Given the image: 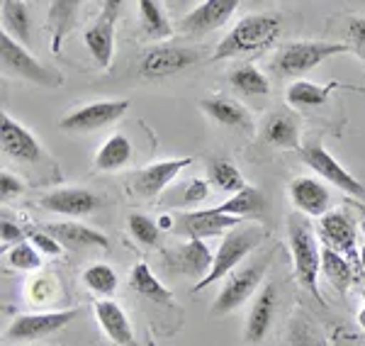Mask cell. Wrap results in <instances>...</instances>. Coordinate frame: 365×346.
Here are the masks:
<instances>
[{
	"instance_id": "1",
	"label": "cell",
	"mask_w": 365,
	"mask_h": 346,
	"mask_svg": "<svg viewBox=\"0 0 365 346\" xmlns=\"http://www.w3.org/2000/svg\"><path fill=\"white\" fill-rule=\"evenodd\" d=\"M282 22L278 15L273 13H256L241 17L237 25L232 27V32H227V37L217 44L212 58H234V56H251V54H263V51L273 49L275 42L280 39Z\"/></svg>"
},
{
	"instance_id": "2",
	"label": "cell",
	"mask_w": 365,
	"mask_h": 346,
	"mask_svg": "<svg viewBox=\"0 0 365 346\" xmlns=\"http://www.w3.org/2000/svg\"><path fill=\"white\" fill-rule=\"evenodd\" d=\"M287 246H290L292 263H295L297 283L304 290H309L319 302H324V295L319 290V273H322L319 242H317L309 220L302 213H297V210L287 217Z\"/></svg>"
},
{
	"instance_id": "3",
	"label": "cell",
	"mask_w": 365,
	"mask_h": 346,
	"mask_svg": "<svg viewBox=\"0 0 365 346\" xmlns=\"http://www.w3.org/2000/svg\"><path fill=\"white\" fill-rule=\"evenodd\" d=\"M263 239H266V230L258 225L237 227V230L229 232L225 237V242L220 244V249L215 251V263H212L210 273L192 288V292H200L202 288L215 283V280H222L225 275L237 271L241 266V261L263 244Z\"/></svg>"
},
{
	"instance_id": "4",
	"label": "cell",
	"mask_w": 365,
	"mask_h": 346,
	"mask_svg": "<svg viewBox=\"0 0 365 346\" xmlns=\"http://www.w3.org/2000/svg\"><path fill=\"white\" fill-rule=\"evenodd\" d=\"M351 46L346 42H317V39H302V42H287L275 51L270 68L278 76H302L317 68L322 61L346 54Z\"/></svg>"
},
{
	"instance_id": "5",
	"label": "cell",
	"mask_w": 365,
	"mask_h": 346,
	"mask_svg": "<svg viewBox=\"0 0 365 346\" xmlns=\"http://www.w3.org/2000/svg\"><path fill=\"white\" fill-rule=\"evenodd\" d=\"M270 261H273V251H266V254L256 256L246 266H239L237 271L229 273L215 305H212V315H229L249 300L261 285Z\"/></svg>"
},
{
	"instance_id": "6",
	"label": "cell",
	"mask_w": 365,
	"mask_h": 346,
	"mask_svg": "<svg viewBox=\"0 0 365 346\" xmlns=\"http://www.w3.org/2000/svg\"><path fill=\"white\" fill-rule=\"evenodd\" d=\"M0 63H3V73L17 76V78H25L29 83H37L42 88H58L63 83L61 73L56 68L44 66L20 42H15L8 32L0 34Z\"/></svg>"
},
{
	"instance_id": "7",
	"label": "cell",
	"mask_w": 365,
	"mask_h": 346,
	"mask_svg": "<svg viewBox=\"0 0 365 346\" xmlns=\"http://www.w3.org/2000/svg\"><path fill=\"white\" fill-rule=\"evenodd\" d=\"M299 154H302V161L307 163L312 171L317 175H322V180H327V183H331L334 188L349 193L353 198H365V185L353 173L346 171V168L341 166V163L334 159L319 142H317V139L304 142L302 149H299Z\"/></svg>"
},
{
	"instance_id": "8",
	"label": "cell",
	"mask_w": 365,
	"mask_h": 346,
	"mask_svg": "<svg viewBox=\"0 0 365 346\" xmlns=\"http://www.w3.org/2000/svg\"><path fill=\"white\" fill-rule=\"evenodd\" d=\"M122 3L120 0H108L103 3L100 15L93 20V25L83 32V42L91 51V56L96 58L100 68H108L113 63L115 54V25L117 17H120Z\"/></svg>"
},
{
	"instance_id": "9",
	"label": "cell",
	"mask_w": 365,
	"mask_h": 346,
	"mask_svg": "<svg viewBox=\"0 0 365 346\" xmlns=\"http://www.w3.org/2000/svg\"><path fill=\"white\" fill-rule=\"evenodd\" d=\"M78 310H54V312H34V315H20L13 325L5 330L8 342H34L44 339L49 334L63 330L66 325L76 320Z\"/></svg>"
},
{
	"instance_id": "10",
	"label": "cell",
	"mask_w": 365,
	"mask_h": 346,
	"mask_svg": "<svg viewBox=\"0 0 365 346\" xmlns=\"http://www.w3.org/2000/svg\"><path fill=\"white\" fill-rule=\"evenodd\" d=\"M197 61V51L178 44H156L144 51L139 61V73L144 78H166L192 66Z\"/></svg>"
},
{
	"instance_id": "11",
	"label": "cell",
	"mask_w": 365,
	"mask_h": 346,
	"mask_svg": "<svg viewBox=\"0 0 365 346\" xmlns=\"http://www.w3.org/2000/svg\"><path fill=\"white\" fill-rule=\"evenodd\" d=\"M129 110V101H98L88 103L83 108L73 110L58 122V127L66 132H96L100 127L113 125Z\"/></svg>"
},
{
	"instance_id": "12",
	"label": "cell",
	"mask_w": 365,
	"mask_h": 346,
	"mask_svg": "<svg viewBox=\"0 0 365 346\" xmlns=\"http://www.w3.org/2000/svg\"><path fill=\"white\" fill-rule=\"evenodd\" d=\"M319 237L329 249L339 251L351 263H361V254H358V232L353 220L346 213L331 210L319 220Z\"/></svg>"
},
{
	"instance_id": "13",
	"label": "cell",
	"mask_w": 365,
	"mask_h": 346,
	"mask_svg": "<svg viewBox=\"0 0 365 346\" xmlns=\"http://www.w3.org/2000/svg\"><path fill=\"white\" fill-rule=\"evenodd\" d=\"M192 163L190 156H182V159H168V161H156L151 166L141 168L132 175V190L139 198H156L158 193H163L166 188L178 178V173L182 168H187Z\"/></svg>"
},
{
	"instance_id": "14",
	"label": "cell",
	"mask_w": 365,
	"mask_h": 346,
	"mask_svg": "<svg viewBox=\"0 0 365 346\" xmlns=\"http://www.w3.org/2000/svg\"><path fill=\"white\" fill-rule=\"evenodd\" d=\"M237 8H239L237 0H205V3H200L195 10H190V13L182 17L178 29L185 34L215 32V29L227 25L229 17L237 13Z\"/></svg>"
},
{
	"instance_id": "15",
	"label": "cell",
	"mask_w": 365,
	"mask_h": 346,
	"mask_svg": "<svg viewBox=\"0 0 365 346\" xmlns=\"http://www.w3.org/2000/svg\"><path fill=\"white\" fill-rule=\"evenodd\" d=\"M0 146L15 161H37L42 156V146H39L37 137L8 113L0 117Z\"/></svg>"
},
{
	"instance_id": "16",
	"label": "cell",
	"mask_w": 365,
	"mask_h": 346,
	"mask_svg": "<svg viewBox=\"0 0 365 346\" xmlns=\"http://www.w3.org/2000/svg\"><path fill=\"white\" fill-rule=\"evenodd\" d=\"M44 210L56 215H66V217H83L91 215L103 205L100 195H96L93 190L86 188H58V190L49 193L39 200Z\"/></svg>"
},
{
	"instance_id": "17",
	"label": "cell",
	"mask_w": 365,
	"mask_h": 346,
	"mask_svg": "<svg viewBox=\"0 0 365 346\" xmlns=\"http://www.w3.org/2000/svg\"><path fill=\"white\" fill-rule=\"evenodd\" d=\"M275 310H278V288H275V283H266L256 292V300H253L249 310V320H246V332H244L246 342L261 344L268 337Z\"/></svg>"
},
{
	"instance_id": "18",
	"label": "cell",
	"mask_w": 365,
	"mask_h": 346,
	"mask_svg": "<svg viewBox=\"0 0 365 346\" xmlns=\"http://www.w3.org/2000/svg\"><path fill=\"white\" fill-rule=\"evenodd\" d=\"M290 200L295 205L297 213L309 215V217H322L329 210V203H331V193L329 188L322 183L319 178H312V175H297L290 183Z\"/></svg>"
},
{
	"instance_id": "19",
	"label": "cell",
	"mask_w": 365,
	"mask_h": 346,
	"mask_svg": "<svg viewBox=\"0 0 365 346\" xmlns=\"http://www.w3.org/2000/svg\"><path fill=\"white\" fill-rule=\"evenodd\" d=\"M239 217H229V215H217L215 210H197V213H187L178 217V232L187 234L190 239H207L217 237V234H225L227 230H237L239 227Z\"/></svg>"
},
{
	"instance_id": "20",
	"label": "cell",
	"mask_w": 365,
	"mask_h": 346,
	"mask_svg": "<svg viewBox=\"0 0 365 346\" xmlns=\"http://www.w3.org/2000/svg\"><path fill=\"white\" fill-rule=\"evenodd\" d=\"M46 232L56 239L63 249H88V246H96V249H108L110 239L103 232L93 230V227L78 225V222H51L46 225Z\"/></svg>"
},
{
	"instance_id": "21",
	"label": "cell",
	"mask_w": 365,
	"mask_h": 346,
	"mask_svg": "<svg viewBox=\"0 0 365 346\" xmlns=\"http://www.w3.org/2000/svg\"><path fill=\"white\" fill-rule=\"evenodd\" d=\"M96 317L98 325L103 327V332L108 334L110 339L117 346H134V330H132V322H129L127 312L120 307L115 300H98L96 302Z\"/></svg>"
},
{
	"instance_id": "22",
	"label": "cell",
	"mask_w": 365,
	"mask_h": 346,
	"mask_svg": "<svg viewBox=\"0 0 365 346\" xmlns=\"http://www.w3.org/2000/svg\"><path fill=\"white\" fill-rule=\"evenodd\" d=\"M173 263L178 266L180 273H185L187 278H195L200 283L210 273L212 263H215V254L202 239H187L185 244L175 249Z\"/></svg>"
},
{
	"instance_id": "23",
	"label": "cell",
	"mask_w": 365,
	"mask_h": 346,
	"mask_svg": "<svg viewBox=\"0 0 365 346\" xmlns=\"http://www.w3.org/2000/svg\"><path fill=\"white\" fill-rule=\"evenodd\" d=\"M263 142L275 149H302L299 144V122L292 113H273L266 117L261 130Z\"/></svg>"
},
{
	"instance_id": "24",
	"label": "cell",
	"mask_w": 365,
	"mask_h": 346,
	"mask_svg": "<svg viewBox=\"0 0 365 346\" xmlns=\"http://www.w3.org/2000/svg\"><path fill=\"white\" fill-rule=\"evenodd\" d=\"M200 108H202V113L212 117L217 125L232 127V130H251L253 127L249 110L241 103L232 101V98H225V96L205 98V101H200Z\"/></svg>"
},
{
	"instance_id": "25",
	"label": "cell",
	"mask_w": 365,
	"mask_h": 346,
	"mask_svg": "<svg viewBox=\"0 0 365 346\" xmlns=\"http://www.w3.org/2000/svg\"><path fill=\"white\" fill-rule=\"evenodd\" d=\"M266 195H263L258 188L253 185H246L244 190L234 193L229 200H225L222 205H217V208H212L217 215H229V217H239V220H244V217L249 215H258L266 210Z\"/></svg>"
},
{
	"instance_id": "26",
	"label": "cell",
	"mask_w": 365,
	"mask_h": 346,
	"mask_svg": "<svg viewBox=\"0 0 365 346\" xmlns=\"http://www.w3.org/2000/svg\"><path fill=\"white\" fill-rule=\"evenodd\" d=\"M29 10L32 8H29L25 0H3V3H0V15H3L5 32L22 46L29 44V29H32Z\"/></svg>"
},
{
	"instance_id": "27",
	"label": "cell",
	"mask_w": 365,
	"mask_h": 346,
	"mask_svg": "<svg viewBox=\"0 0 365 346\" xmlns=\"http://www.w3.org/2000/svg\"><path fill=\"white\" fill-rule=\"evenodd\" d=\"M334 88H336V83L319 86V83H312V81L297 78L295 83H290V88H287L285 101L290 108H295V110L322 108V105L329 101V96H331Z\"/></svg>"
},
{
	"instance_id": "28",
	"label": "cell",
	"mask_w": 365,
	"mask_h": 346,
	"mask_svg": "<svg viewBox=\"0 0 365 346\" xmlns=\"http://www.w3.org/2000/svg\"><path fill=\"white\" fill-rule=\"evenodd\" d=\"M129 161H132V142L125 134H113L108 142H103L93 159L98 171H120Z\"/></svg>"
},
{
	"instance_id": "29",
	"label": "cell",
	"mask_w": 365,
	"mask_h": 346,
	"mask_svg": "<svg viewBox=\"0 0 365 346\" xmlns=\"http://www.w3.org/2000/svg\"><path fill=\"white\" fill-rule=\"evenodd\" d=\"M129 285H132L134 292H139L141 297L151 302H158V305H168L173 300V292H170L161 280L156 278L154 271H151L146 263H137L129 273Z\"/></svg>"
},
{
	"instance_id": "30",
	"label": "cell",
	"mask_w": 365,
	"mask_h": 346,
	"mask_svg": "<svg viewBox=\"0 0 365 346\" xmlns=\"http://www.w3.org/2000/svg\"><path fill=\"white\" fill-rule=\"evenodd\" d=\"M139 20H141V29L149 39H166L173 34V25L163 13V8L154 0H139Z\"/></svg>"
},
{
	"instance_id": "31",
	"label": "cell",
	"mask_w": 365,
	"mask_h": 346,
	"mask_svg": "<svg viewBox=\"0 0 365 346\" xmlns=\"http://www.w3.org/2000/svg\"><path fill=\"white\" fill-rule=\"evenodd\" d=\"M322 273L327 275V280L334 285L336 290L346 292L353 280V266L346 256H341L339 251L324 246L322 249Z\"/></svg>"
},
{
	"instance_id": "32",
	"label": "cell",
	"mask_w": 365,
	"mask_h": 346,
	"mask_svg": "<svg viewBox=\"0 0 365 346\" xmlns=\"http://www.w3.org/2000/svg\"><path fill=\"white\" fill-rule=\"evenodd\" d=\"M229 83L234 91L244 96H266L270 91V81L266 73H261L256 66H239L229 73Z\"/></svg>"
},
{
	"instance_id": "33",
	"label": "cell",
	"mask_w": 365,
	"mask_h": 346,
	"mask_svg": "<svg viewBox=\"0 0 365 346\" xmlns=\"http://www.w3.org/2000/svg\"><path fill=\"white\" fill-rule=\"evenodd\" d=\"M78 5L81 3H76V0H56V3L49 5V27H51V32H54V51H58L61 39L66 37V32L73 27Z\"/></svg>"
},
{
	"instance_id": "34",
	"label": "cell",
	"mask_w": 365,
	"mask_h": 346,
	"mask_svg": "<svg viewBox=\"0 0 365 346\" xmlns=\"http://www.w3.org/2000/svg\"><path fill=\"white\" fill-rule=\"evenodd\" d=\"M287 346H327V339L307 315H295L287 327Z\"/></svg>"
},
{
	"instance_id": "35",
	"label": "cell",
	"mask_w": 365,
	"mask_h": 346,
	"mask_svg": "<svg viewBox=\"0 0 365 346\" xmlns=\"http://www.w3.org/2000/svg\"><path fill=\"white\" fill-rule=\"evenodd\" d=\"M210 180L220 188V190H227V193H239L249 185L244 180V175L239 173V168L227 159L210 161Z\"/></svg>"
},
{
	"instance_id": "36",
	"label": "cell",
	"mask_w": 365,
	"mask_h": 346,
	"mask_svg": "<svg viewBox=\"0 0 365 346\" xmlns=\"http://www.w3.org/2000/svg\"><path fill=\"white\" fill-rule=\"evenodd\" d=\"M83 283L93 292H98V295L110 297L117 290V283H120V278H117L115 268L108 266V263H93V266L86 268Z\"/></svg>"
},
{
	"instance_id": "37",
	"label": "cell",
	"mask_w": 365,
	"mask_h": 346,
	"mask_svg": "<svg viewBox=\"0 0 365 346\" xmlns=\"http://www.w3.org/2000/svg\"><path fill=\"white\" fill-rule=\"evenodd\" d=\"M127 227L141 246H158V242H161V227H158V222H154L151 217L134 213V215H129Z\"/></svg>"
},
{
	"instance_id": "38",
	"label": "cell",
	"mask_w": 365,
	"mask_h": 346,
	"mask_svg": "<svg viewBox=\"0 0 365 346\" xmlns=\"http://www.w3.org/2000/svg\"><path fill=\"white\" fill-rule=\"evenodd\" d=\"M8 263L17 271H37L42 266V254L37 251V246L32 242H22L10 249L8 254Z\"/></svg>"
},
{
	"instance_id": "39",
	"label": "cell",
	"mask_w": 365,
	"mask_h": 346,
	"mask_svg": "<svg viewBox=\"0 0 365 346\" xmlns=\"http://www.w3.org/2000/svg\"><path fill=\"white\" fill-rule=\"evenodd\" d=\"M56 288L58 285H56L54 275H37V278L27 283V297L34 305H46V302L54 300Z\"/></svg>"
},
{
	"instance_id": "40",
	"label": "cell",
	"mask_w": 365,
	"mask_h": 346,
	"mask_svg": "<svg viewBox=\"0 0 365 346\" xmlns=\"http://www.w3.org/2000/svg\"><path fill=\"white\" fill-rule=\"evenodd\" d=\"M346 44L351 46V54L365 61V17H349L346 20Z\"/></svg>"
},
{
	"instance_id": "41",
	"label": "cell",
	"mask_w": 365,
	"mask_h": 346,
	"mask_svg": "<svg viewBox=\"0 0 365 346\" xmlns=\"http://www.w3.org/2000/svg\"><path fill=\"white\" fill-rule=\"evenodd\" d=\"M22 190H25V180H22L20 175L10 173V171L0 173V198H3V203L13 200Z\"/></svg>"
},
{
	"instance_id": "42",
	"label": "cell",
	"mask_w": 365,
	"mask_h": 346,
	"mask_svg": "<svg viewBox=\"0 0 365 346\" xmlns=\"http://www.w3.org/2000/svg\"><path fill=\"white\" fill-rule=\"evenodd\" d=\"M25 242V230L20 225L10 220H3L0 222V244H3V251H8L10 246H17Z\"/></svg>"
},
{
	"instance_id": "43",
	"label": "cell",
	"mask_w": 365,
	"mask_h": 346,
	"mask_svg": "<svg viewBox=\"0 0 365 346\" xmlns=\"http://www.w3.org/2000/svg\"><path fill=\"white\" fill-rule=\"evenodd\" d=\"M29 242L37 246L39 254H46V256H61L63 254V246L58 244L49 232H34V234H29Z\"/></svg>"
},
{
	"instance_id": "44",
	"label": "cell",
	"mask_w": 365,
	"mask_h": 346,
	"mask_svg": "<svg viewBox=\"0 0 365 346\" xmlns=\"http://www.w3.org/2000/svg\"><path fill=\"white\" fill-rule=\"evenodd\" d=\"M207 195H210L207 180H205V178H192L190 183L185 185V193H182V200H185L187 205H192V203H202Z\"/></svg>"
},
{
	"instance_id": "45",
	"label": "cell",
	"mask_w": 365,
	"mask_h": 346,
	"mask_svg": "<svg viewBox=\"0 0 365 346\" xmlns=\"http://www.w3.org/2000/svg\"><path fill=\"white\" fill-rule=\"evenodd\" d=\"M158 227H161V232H166V230H173L175 227V220L170 215H163L161 220H158Z\"/></svg>"
},
{
	"instance_id": "46",
	"label": "cell",
	"mask_w": 365,
	"mask_h": 346,
	"mask_svg": "<svg viewBox=\"0 0 365 346\" xmlns=\"http://www.w3.org/2000/svg\"><path fill=\"white\" fill-rule=\"evenodd\" d=\"M358 325H361L363 330H365V307L361 310V312H358Z\"/></svg>"
},
{
	"instance_id": "47",
	"label": "cell",
	"mask_w": 365,
	"mask_h": 346,
	"mask_svg": "<svg viewBox=\"0 0 365 346\" xmlns=\"http://www.w3.org/2000/svg\"><path fill=\"white\" fill-rule=\"evenodd\" d=\"M361 263H363V271H365V244H363V249H361Z\"/></svg>"
},
{
	"instance_id": "48",
	"label": "cell",
	"mask_w": 365,
	"mask_h": 346,
	"mask_svg": "<svg viewBox=\"0 0 365 346\" xmlns=\"http://www.w3.org/2000/svg\"><path fill=\"white\" fill-rule=\"evenodd\" d=\"M361 93H365V88H361Z\"/></svg>"
},
{
	"instance_id": "49",
	"label": "cell",
	"mask_w": 365,
	"mask_h": 346,
	"mask_svg": "<svg viewBox=\"0 0 365 346\" xmlns=\"http://www.w3.org/2000/svg\"><path fill=\"white\" fill-rule=\"evenodd\" d=\"M363 300H365V292H363Z\"/></svg>"
}]
</instances>
